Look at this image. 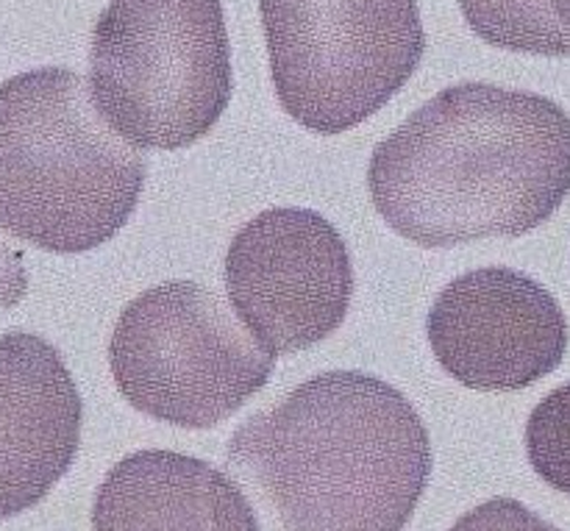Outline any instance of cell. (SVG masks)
I'll return each mask as SVG.
<instances>
[{
  "label": "cell",
  "mask_w": 570,
  "mask_h": 531,
  "mask_svg": "<svg viewBox=\"0 0 570 531\" xmlns=\"http://www.w3.org/2000/svg\"><path fill=\"white\" fill-rule=\"evenodd\" d=\"M527 456L549 488L570 495V382L546 395L529 415Z\"/></svg>",
  "instance_id": "obj_12"
},
{
  "label": "cell",
  "mask_w": 570,
  "mask_h": 531,
  "mask_svg": "<svg viewBox=\"0 0 570 531\" xmlns=\"http://www.w3.org/2000/svg\"><path fill=\"white\" fill-rule=\"evenodd\" d=\"M83 401L39 334L0 337V521L48 499L81 445Z\"/></svg>",
  "instance_id": "obj_9"
},
{
  "label": "cell",
  "mask_w": 570,
  "mask_h": 531,
  "mask_svg": "<svg viewBox=\"0 0 570 531\" xmlns=\"http://www.w3.org/2000/svg\"><path fill=\"white\" fill-rule=\"evenodd\" d=\"M145 176L83 76L42 67L0 83V232L50 254L92 250L131 220Z\"/></svg>",
  "instance_id": "obj_3"
},
{
  "label": "cell",
  "mask_w": 570,
  "mask_h": 531,
  "mask_svg": "<svg viewBox=\"0 0 570 531\" xmlns=\"http://www.w3.org/2000/svg\"><path fill=\"white\" fill-rule=\"evenodd\" d=\"M460 9L493 48L570 56V0H460Z\"/></svg>",
  "instance_id": "obj_11"
},
{
  "label": "cell",
  "mask_w": 570,
  "mask_h": 531,
  "mask_svg": "<svg viewBox=\"0 0 570 531\" xmlns=\"http://www.w3.org/2000/svg\"><path fill=\"white\" fill-rule=\"evenodd\" d=\"M443 371L479 393H518L562 365L568 317L540 282L512 267H479L445 284L426 321Z\"/></svg>",
  "instance_id": "obj_8"
},
{
  "label": "cell",
  "mask_w": 570,
  "mask_h": 531,
  "mask_svg": "<svg viewBox=\"0 0 570 531\" xmlns=\"http://www.w3.org/2000/svg\"><path fill=\"white\" fill-rule=\"evenodd\" d=\"M212 289L165 282L117 317L109 365L131 410L178 429H215L273 376L276 356Z\"/></svg>",
  "instance_id": "obj_5"
},
{
  "label": "cell",
  "mask_w": 570,
  "mask_h": 531,
  "mask_svg": "<svg viewBox=\"0 0 570 531\" xmlns=\"http://www.w3.org/2000/svg\"><path fill=\"white\" fill-rule=\"evenodd\" d=\"M89 89L134 148L181 150L232 100V45L220 0H111L92 28Z\"/></svg>",
  "instance_id": "obj_4"
},
{
  "label": "cell",
  "mask_w": 570,
  "mask_h": 531,
  "mask_svg": "<svg viewBox=\"0 0 570 531\" xmlns=\"http://www.w3.org/2000/svg\"><path fill=\"white\" fill-rule=\"evenodd\" d=\"M226 293L239 321L273 356L332 337L354 295V265L334 223L312 209L278 206L234 234Z\"/></svg>",
  "instance_id": "obj_7"
},
{
  "label": "cell",
  "mask_w": 570,
  "mask_h": 531,
  "mask_svg": "<svg viewBox=\"0 0 570 531\" xmlns=\"http://www.w3.org/2000/svg\"><path fill=\"white\" fill-rule=\"evenodd\" d=\"M432 462L412 401L360 371L306 378L237 426L226 449V473L262 531H404Z\"/></svg>",
  "instance_id": "obj_2"
},
{
  "label": "cell",
  "mask_w": 570,
  "mask_h": 531,
  "mask_svg": "<svg viewBox=\"0 0 570 531\" xmlns=\"http://www.w3.org/2000/svg\"><path fill=\"white\" fill-rule=\"evenodd\" d=\"M273 89L315 134H343L390 104L426 53L417 0H259Z\"/></svg>",
  "instance_id": "obj_6"
},
{
  "label": "cell",
  "mask_w": 570,
  "mask_h": 531,
  "mask_svg": "<svg viewBox=\"0 0 570 531\" xmlns=\"http://www.w3.org/2000/svg\"><path fill=\"white\" fill-rule=\"evenodd\" d=\"M92 531H262V523L220 468L148 449L106 473L92 501Z\"/></svg>",
  "instance_id": "obj_10"
},
{
  "label": "cell",
  "mask_w": 570,
  "mask_h": 531,
  "mask_svg": "<svg viewBox=\"0 0 570 531\" xmlns=\"http://www.w3.org/2000/svg\"><path fill=\"white\" fill-rule=\"evenodd\" d=\"M28 293V273L22 254L0 245V315L20 304Z\"/></svg>",
  "instance_id": "obj_14"
},
{
  "label": "cell",
  "mask_w": 570,
  "mask_h": 531,
  "mask_svg": "<svg viewBox=\"0 0 570 531\" xmlns=\"http://www.w3.org/2000/svg\"><path fill=\"white\" fill-rule=\"evenodd\" d=\"M451 531H562L551 527L540 515H534L529 507L515 499H490L484 504L473 507L471 512L460 518Z\"/></svg>",
  "instance_id": "obj_13"
},
{
  "label": "cell",
  "mask_w": 570,
  "mask_h": 531,
  "mask_svg": "<svg viewBox=\"0 0 570 531\" xmlns=\"http://www.w3.org/2000/svg\"><path fill=\"white\" fill-rule=\"evenodd\" d=\"M367 189L421 248L523 237L570 195V117L543 95L454 83L376 145Z\"/></svg>",
  "instance_id": "obj_1"
}]
</instances>
